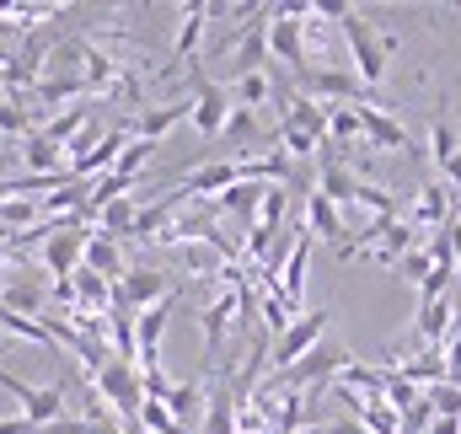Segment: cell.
<instances>
[{
  "mask_svg": "<svg viewBox=\"0 0 461 434\" xmlns=\"http://www.w3.org/2000/svg\"><path fill=\"white\" fill-rule=\"evenodd\" d=\"M230 97H236V103H241V108H263V103H274V97H279V86H274V76H268V70H252V76H236V81H230Z\"/></svg>",
  "mask_w": 461,
  "mask_h": 434,
  "instance_id": "7402d4cb",
  "label": "cell"
},
{
  "mask_svg": "<svg viewBox=\"0 0 461 434\" xmlns=\"http://www.w3.org/2000/svg\"><path fill=\"white\" fill-rule=\"evenodd\" d=\"M0 327H5V332H16L22 343H38V348H54V338H49V322H32V317H16V312H5V306H0Z\"/></svg>",
  "mask_w": 461,
  "mask_h": 434,
  "instance_id": "83f0119b",
  "label": "cell"
},
{
  "mask_svg": "<svg viewBox=\"0 0 461 434\" xmlns=\"http://www.w3.org/2000/svg\"><path fill=\"white\" fill-rule=\"evenodd\" d=\"M230 113H236V108H230L226 86L199 76V81H194V118H188V123L199 129V140H221V134H226V123H230Z\"/></svg>",
  "mask_w": 461,
  "mask_h": 434,
  "instance_id": "8992f818",
  "label": "cell"
},
{
  "mask_svg": "<svg viewBox=\"0 0 461 434\" xmlns=\"http://www.w3.org/2000/svg\"><path fill=\"white\" fill-rule=\"evenodd\" d=\"M11 397L22 402V419H27L32 429L49 434L54 424H65V408H70V392H65V386H27V381H16Z\"/></svg>",
  "mask_w": 461,
  "mask_h": 434,
  "instance_id": "5b68a950",
  "label": "cell"
},
{
  "mask_svg": "<svg viewBox=\"0 0 461 434\" xmlns=\"http://www.w3.org/2000/svg\"><path fill=\"white\" fill-rule=\"evenodd\" d=\"M359 123H365V140H370L375 150H408V156H419V145L408 140V129L381 108L375 97H370V103H359Z\"/></svg>",
  "mask_w": 461,
  "mask_h": 434,
  "instance_id": "9c48e42d",
  "label": "cell"
},
{
  "mask_svg": "<svg viewBox=\"0 0 461 434\" xmlns=\"http://www.w3.org/2000/svg\"><path fill=\"white\" fill-rule=\"evenodd\" d=\"M322 16H333L339 22V32H344L348 43V59H354V76H359V86L365 92H375L381 81H386V59L397 54V32H381V27H370L354 5H317Z\"/></svg>",
  "mask_w": 461,
  "mask_h": 434,
  "instance_id": "6da1fadb",
  "label": "cell"
},
{
  "mask_svg": "<svg viewBox=\"0 0 461 434\" xmlns=\"http://www.w3.org/2000/svg\"><path fill=\"white\" fill-rule=\"evenodd\" d=\"M81 268L103 274L108 285H118V279L129 274V263H123V247H118L113 236H103V231H92V236H86V258H81Z\"/></svg>",
  "mask_w": 461,
  "mask_h": 434,
  "instance_id": "ffe728a7",
  "label": "cell"
},
{
  "mask_svg": "<svg viewBox=\"0 0 461 434\" xmlns=\"http://www.w3.org/2000/svg\"><path fill=\"white\" fill-rule=\"evenodd\" d=\"M258 199H263V183H236V188H226V194L215 199V210H221V215H241V220H252Z\"/></svg>",
  "mask_w": 461,
  "mask_h": 434,
  "instance_id": "4316f807",
  "label": "cell"
},
{
  "mask_svg": "<svg viewBox=\"0 0 461 434\" xmlns=\"http://www.w3.org/2000/svg\"><path fill=\"white\" fill-rule=\"evenodd\" d=\"M451 220H456L451 215V188L424 183V188L413 194V204H408V225H413V231H429V236H435V231H446Z\"/></svg>",
  "mask_w": 461,
  "mask_h": 434,
  "instance_id": "7c38bea8",
  "label": "cell"
},
{
  "mask_svg": "<svg viewBox=\"0 0 461 434\" xmlns=\"http://www.w3.org/2000/svg\"><path fill=\"white\" fill-rule=\"evenodd\" d=\"M402 381H413L419 392H435V386H446L451 381V370H446V354L440 348H419L413 359H402V365H392Z\"/></svg>",
  "mask_w": 461,
  "mask_h": 434,
  "instance_id": "d6986e66",
  "label": "cell"
},
{
  "mask_svg": "<svg viewBox=\"0 0 461 434\" xmlns=\"http://www.w3.org/2000/svg\"><path fill=\"white\" fill-rule=\"evenodd\" d=\"M22 161H27L32 177H70V156L54 140H43V134H27L22 140Z\"/></svg>",
  "mask_w": 461,
  "mask_h": 434,
  "instance_id": "e0dca14e",
  "label": "cell"
},
{
  "mask_svg": "<svg viewBox=\"0 0 461 434\" xmlns=\"http://www.w3.org/2000/svg\"><path fill=\"white\" fill-rule=\"evenodd\" d=\"M241 322V290L226 285L204 312H199V327H204V359H210V370H215V359H221V343H226V327Z\"/></svg>",
  "mask_w": 461,
  "mask_h": 434,
  "instance_id": "52a82bcc",
  "label": "cell"
},
{
  "mask_svg": "<svg viewBox=\"0 0 461 434\" xmlns=\"http://www.w3.org/2000/svg\"><path fill=\"white\" fill-rule=\"evenodd\" d=\"M413 247H419V231H413L408 220H392V225L375 236V247H370L365 258H370V263H381V268H397V263H402Z\"/></svg>",
  "mask_w": 461,
  "mask_h": 434,
  "instance_id": "ac0fdd59",
  "label": "cell"
},
{
  "mask_svg": "<svg viewBox=\"0 0 461 434\" xmlns=\"http://www.w3.org/2000/svg\"><path fill=\"white\" fill-rule=\"evenodd\" d=\"M134 220H140V204L123 194V199H113V204L97 215V231H103V236H113V241H129V236H134Z\"/></svg>",
  "mask_w": 461,
  "mask_h": 434,
  "instance_id": "603a6c76",
  "label": "cell"
},
{
  "mask_svg": "<svg viewBox=\"0 0 461 434\" xmlns=\"http://www.w3.org/2000/svg\"><path fill=\"white\" fill-rule=\"evenodd\" d=\"M429 156H435V167H440V172H446V167L461 156V134H456V123H451L446 113L429 123Z\"/></svg>",
  "mask_w": 461,
  "mask_h": 434,
  "instance_id": "d4e9b609",
  "label": "cell"
},
{
  "mask_svg": "<svg viewBox=\"0 0 461 434\" xmlns=\"http://www.w3.org/2000/svg\"><path fill=\"white\" fill-rule=\"evenodd\" d=\"M359 188H365V177H354V167H344L339 156L322 161V172H317V194L322 199H333L344 210V204H359Z\"/></svg>",
  "mask_w": 461,
  "mask_h": 434,
  "instance_id": "2e32d148",
  "label": "cell"
},
{
  "mask_svg": "<svg viewBox=\"0 0 461 434\" xmlns=\"http://www.w3.org/2000/svg\"><path fill=\"white\" fill-rule=\"evenodd\" d=\"M397 274H402V279H408V285H424V279H429V274H435V258H429V247H424V241H419V247H413V252H408V258H402V263H397Z\"/></svg>",
  "mask_w": 461,
  "mask_h": 434,
  "instance_id": "f546056e",
  "label": "cell"
},
{
  "mask_svg": "<svg viewBox=\"0 0 461 434\" xmlns=\"http://www.w3.org/2000/svg\"><path fill=\"white\" fill-rule=\"evenodd\" d=\"M172 295V285H167V274H156V268H129L123 279H118V306H129V312H150L156 301H167Z\"/></svg>",
  "mask_w": 461,
  "mask_h": 434,
  "instance_id": "8fae6325",
  "label": "cell"
},
{
  "mask_svg": "<svg viewBox=\"0 0 461 434\" xmlns=\"http://www.w3.org/2000/svg\"><path fill=\"white\" fill-rule=\"evenodd\" d=\"M312 434H365V424H354V419H333V424H312Z\"/></svg>",
  "mask_w": 461,
  "mask_h": 434,
  "instance_id": "836d02e7",
  "label": "cell"
},
{
  "mask_svg": "<svg viewBox=\"0 0 461 434\" xmlns=\"http://www.w3.org/2000/svg\"><path fill=\"white\" fill-rule=\"evenodd\" d=\"M306 16L312 5H274V22H268V59L290 65L295 76L306 70Z\"/></svg>",
  "mask_w": 461,
  "mask_h": 434,
  "instance_id": "3957f363",
  "label": "cell"
},
{
  "mask_svg": "<svg viewBox=\"0 0 461 434\" xmlns=\"http://www.w3.org/2000/svg\"><path fill=\"white\" fill-rule=\"evenodd\" d=\"M419 397H424V392H419L413 381H402V375L392 370V381H386V408H397V413H408V408H413Z\"/></svg>",
  "mask_w": 461,
  "mask_h": 434,
  "instance_id": "1f68e13d",
  "label": "cell"
},
{
  "mask_svg": "<svg viewBox=\"0 0 461 434\" xmlns=\"http://www.w3.org/2000/svg\"><path fill=\"white\" fill-rule=\"evenodd\" d=\"M328 145H365V123H359V108H328Z\"/></svg>",
  "mask_w": 461,
  "mask_h": 434,
  "instance_id": "cb8c5ba5",
  "label": "cell"
},
{
  "mask_svg": "<svg viewBox=\"0 0 461 434\" xmlns=\"http://www.w3.org/2000/svg\"><path fill=\"white\" fill-rule=\"evenodd\" d=\"M451 327H456V301H451V295H440V301H419L413 338H419L424 348H440V343L451 338Z\"/></svg>",
  "mask_w": 461,
  "mask_h": 434,
  "instance_id": "5bb4252c",
  "label": "cell"
},
{
  "mask_svg": "<svg viewBox=\"0 0 461 434\" xmlns=\"http://www.w3.org/2000/svg\"><path fill=\"white\" fill-rule=\"evenodd\" d=\"M429 424H435V408H429V397H419V402L402 413V434H429Z\"/></svg>",
  "mask_w": 461,
  "mask_h": 434,
  "instance_id": "d6a6232c",
  "label": "cell"
},
{
  "mask_svg": "<svg viewBox=\"0 0 461 434\" xmlns=\"http://www.w3.org/2000/svg\"><path fill=\"white\" fill-rule=\"evenodd\" d=\"M150 156H156V145H150V140H129V145H123V156H118V167H113V177H118V183H134V177H140V167H145Z\"/></svg>",
  "mask_w": 461,
  "mask_h": 434,
  "instance_id": "f1b7e54d",
  "label": "cell"
},
{
  "mask_svg": "<svg viewBox=\"0 0 461 434\" xmlns=\"http://www.w3.org/2000/svg\"><path fill=\"white\" fill-rule=\"evenodd\" d=\"M183 252V268L188 274H226L230 263H226V252L215 247V241H188V247H177Z\"/></svg>",
  "mask_w": 461,
  "mask_h": 434,
  "instance_id": "484cf974",
  "label": "cell"
},
{
  "mask_svg": "<svg viewBox=\"0 0 461 434\" xmlns=\"http://www.w3.org/2000/svg\"><path fill=\"white\" fill-rule=\"evenodd\" d=\"M328 322H333V312H328V306H322V312H306V317L290 327L285 338H274V348H268V370H274V375H285L290 365H301V359L328 338Z\"/></svg>",
  "mask_w": 461,
  "mask_h": 434,
  "instance_id": "277c9868",
  "label": "cell"
},
{
  "mask_svg": "<svg viewBox=\"0 0 461 434\" xmlns=\"http://www.w3.org/2000/svg\"><path fill=\"white\" fill-rule=\"evenodd\" d=\"M49 434H123L118 419H65V424H54Z\"/></svg>",
  "mask_w": 461,
  "mask_h": 434,
  "instance_id": "4dcf8cb0",
  "label": "cell"
},
{
  "mask_svg": "<svg viewBox=\"0 0 461 434\" xmlns=\"http://www.w3.org/2000/svg\"><path fill=\"white\" fill-rule=\"evenodd\" d=\"M279 150L290 156V161H306V156H317L322 145H328V103H312V97H290V92H279Z\"/></svg>",
  "mask_w": 461,
  "mask_h": 434,
  "instance_id": "7a4b0ae2",
  "label": "cell"
},
{
  "mask_svg": "<svg viewBox=\"0 0 461 434\" xmlns=\"http://www.w3.org/2000/svg\"><path fill=\"white\" fill-rule=\"evenodd\" d=\"M183 118H194V103H161V108H145L140 118H129V123H118L129 140H150V145H161Z\"/></svg>",
  "mask_w": 461,
  "mask_h": 434,
  "instance_id": "30bf717a",
  "label": "cell"
},
{
  "mask_svg": "<svg viewBox=\"0 0 461 434\" xmlns=\"http://www.w3.org/2000/svg\"><path fill=\"white\" fill-rule=\"evenodd\" d=\"M312 247H317V236L301 225V241L290 247V258H285V268L274 274V285H258V290H279L295 312H301V295H306V268H312Z\"/></svg>",
  "mask_w": 461,
  "mask_h": 434,
  "instance_id": "ba28073f",
  "label": "cell"
},
{
  "mask_svg": "<svg viewBox=\"0 0 461 434\" xmlns=\"http://www.w3.org/2000/svg\"><path fill=\"white\" fill-rule=\"evenodd\" d=\"M456 220H461V204H456Z\"/></svg>",
  "mask_w": 461,
  "mask_h": 434,
  "instance_id": "d590c367",
  "label": "cell"
},
{
  "mask_svg": "<svg viewBox=\"0 0 461 434\" xmlns=\"http://www.w3.org/2000/svg\"><path fill=\"white\" fill-rule=\"evenodd\" d=\"M0 434H43V429H32V424L16 413V419H0Z\"/></svg>",
  "mask_w": 461,
  "mask_h": 434,
  "instance_id": "e575fe53",
  "label": "cell"
},
{
  "mask_svg": "<svg viewBox=\"0 0 461 434\" xmlns=\"http://www.w3.org/2000/svg\"><path fill=\"white\" fill-rule=\"evenodd\" d=\"M236 183H247V177H241V161H204L199 172L183 177V194H188V199H221Z\"/></svg>",
  "mask_w": 461,
  "mask_h": 434,
  "instance_id": "4fadbf2b",
  "label": "cell"
},
{
  "mask_svg": "<svg viewBox=\"0 0 461 434\" xmlns=\"http://www.w3.org/2000/svg\"><path fill=\"white\" fill-rule=\"evenodd\" d=\"M301 225H306V231L317 236V241H328L333 252H339V247L348 241V236H344V210H339L333 199H322L317 188L306 194V220H301Z\"/></svg>",
  "mask_w": 461,
  "mask_h": 434,
  "instance_id": "9a60e30c",
  "label": "cell"
},
{
  "mask_svg": "<svg viewBox=\"0 0 461 434\" xmlns=\"http://www.w3.org/2000/svg\"><path fill=\"white\" fill-rule=\"evenodd\" d=\"M210 16H226V5H188V11H183V32H177V43H172V59H177V65H188V59L199 54V38H204Z\"/></svg>",
  "mask_w": 461,
  "mask_h": 434,
  "instance_id": "44dd1931",
  "label": "cell"
}]
</instances>
